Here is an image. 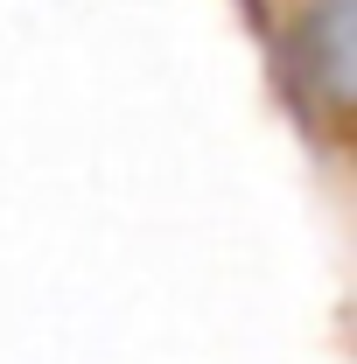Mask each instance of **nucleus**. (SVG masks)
Returning a JSON list of instances; mask_svg holds the SVG:
<instances>
[{
	"mask_svg": "<svg viewBox=\"0 0 357 364\" xmlns=\"http://www.w3.org/2000/svg\"><path fill=\"white\" fill-rule=\"evenodd\" d=\"M294 63H302V85L315 91V105H329V112L351 105V63H357V7L351 0H302Z\"/></svg>",
	"mask_w": 357,
	"mask_h": 364,
	"instance_id": "obj_1",
	"label": "nucleus"
}]
</instances>
